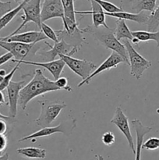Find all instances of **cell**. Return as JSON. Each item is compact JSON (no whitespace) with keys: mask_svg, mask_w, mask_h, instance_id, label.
Masks as SVG:
<instances>
[{"mask_svg":"<svg viewBox=\"0 0 159 160\" xmlns=\"http://www.w3.org/2000/svg\"><path fill=\"white\" fill-rule=\"evenodd\" d=\"M41 106V112L35 120L37 126L42 128H48L60 114L61 111L66 107L64 102H53L48 100H39Z\"/></svg>","mask_w":159,"mask_h":160,"instance_id":"obj_3","label":"cell"},{"mask_svg":"<svg viewBox=\"0 0 159 160\" xmlns=\"http://www.w3.org/2000/svg\"><path fill=\"white\" fill-rule=\"evenodd\" d=\"M2 104H7V103L6 102V99H5L4 95H3L2 92L0 91V105H2Z\"/></svg>","mask_w":159,"mask_h":160,"instance_id":"obj_35","label":"cell"},{"mask_svg":"<svg viewBox=\"0 0 159 160\" xmlns=\"http://www.w3.org/2000/svg\"><path fill=\"white\" fill-rule=\"evenodd\" d=\"M22 10L23 11V14H24L21 17V18L23 19V22L9 35L18 34L28 23H31V22L35 23L41 30V0H26Z\"/></svg>","mask_w":159,"mask_h":160,"instance_id":"obj_5","label":"cell"},{"mask_svg":"<svg viewBox=\"0 0 159 160\" xmlns=\"http://www.w3.org/2000/svg\"><path fill=\"white\" fill-rule=\"evenodd\" d=\"M101 141L104 145H107V146H112L115 142V137L113 133L111 131H108V132L103 134L102 137H101Z\"/></svg>","mask_w":159,"mask_h":160,"instance_id":"obj_29","label":"cell"},{"mask_svg":"<svg viewBox=\"0 0 159 160\" xmlns=\"http://www.w3.org/2000/svg\"><path fill=\"white\" fill-rule=\"evenodd\" d=\"M7 124L4 119L0 118V134H6L7 132Z\"/></svg>","mask_w":159,"mask_h":160,"instance_id":"obj_34","label":"cell"},{"mask_svg":"<svg viewBox=\"0 0 159 160\" xmlns=\"http://www.w3.org/2000/svg\"><path fill=\"white\" fill-rule=\"evenodd\" d=\"M125 63L124 60L122 58V56L120 55H118V53H116L115 52H112V54L98 67L96 68V70L90 75L89 78H87V79L84 80V81H81L80 83H79L77 85L78 88H80L82 86H84V84H88L90 83V81H91V79L93 78H94L95 76H97L98 74H100L101 73H102L104 70H111L112 68H115L116 67H118L120 63Z\"/></svg>","mask_w":159,"mask_h":160,"instance_id":"obj_13","label":"cell"},{"mask_svg":"<svg viewBox=\"0 0 159 160\" xmlns=\"http://www.w3.org/2000/svg\"><path fill=\"white\" fill-rule=\"evenodd\" d=\"M55 84L59 89H62V90H65L67 92H72V88L68 84V78H59L56 80Z\"/></svg>","mask_w":159,"mask_h":160,"instance_id":"obj_30","label":"cell"},{"mask_svg":"<svg viewBox=\"0 0 159 160\" xmlns=\"http://www.w3.org/2000/svg\"><path fill=\"white\" fill-rule=\"evenodd\" d=\"M132 126L137 135V145H136V153H135V160H141V152H142V145L143 143V138L147 133L151 131L152 128L151 127H147L142 124L141 122L137 119L132 120L131 121Z\"/></svg>","mask_w":159,"mask_h":160,"instance_id":"obj_17","label":"cell"},{"mask_svg":"<svg viewBox=\"0 0 159 160\" xmlns=\"http://www.w3.org/2000/svg\"><path fill=\"white\" fill-rule=\"evenodd\" d=\"M45 45L48 48H50V50L48 51L42 52L39 53L41 57H43V60L46 61V62H51V61H54L55 58L56 56H59L60 55H65V56H72L73 54L79 51V48L73 47V45H70V44L66 43L63 39H60L59 42L55 43L53 46H51L48 42H45Z\"/></svg>","mask_w":159,"mask_h":160,"instance_id":"obj_9","label":"cell"},{"mask_svg":"<svg viewBox=\"0 0 159 160\" xmlns=\"http://www.w3.org/2000/svg\"><path fill=\"white\" fill-rule=\"evenodd\" d=\"M41 23L52 18H61L62 23L65 20L64 10L61 0H44L41 12Z\"/></svg>","mask_w":159,"mask_h":160,"instance_id":"obj_11","label":"cell"},{"mask_svg":"<svg viewBox=\"0 0 159 160\" xmlns=\"http://www.w3.org/2000/svg\"><path fill=\"white\" fill-rule=\"evenodd\" d=\"M25 1H26V0H25ZM25 1L21 2L20 4H19L17 7L12 9V10H10L9 12H6L5 15H3L2 17L0 18V31L2 30L3 28H6V27L13 20L14 17L22 10L23 5H24L25 3Z\"/></svg>","mask_w":159,"mask_h":160,"instance_id":"obj_23","label":"cell"},{"mask_svg":"<svg viewBox=\"0 0 159 160\" xmlns=\"http://www.w3.org/2000/svg\"><path fill=\"white\" fill-rule=\"evenodd\" d=\"M132 35L133 38L138 41V42L154 41L157 43V47H159V30L154 32L146 31H132Z\"/></svg>","mask_w":159,"mask_h":160,"instance_id":"obj_22","label":"cell"},{"mask_svg":"<svg viewBox=\"0 0 159 160\" xmlns=\"http://www.w3.org/2000/svg\"><path fill=\"white\" fill-rule=\"evenodd\" d=\"M20 63L17 62V65L13 67V69H12V70H11L9 73H7V74L4 77V78H3V81H2L1 84H0V91H1V92H2L3 90H5V89L7 88V87L9 86V83L12 81V77H13L14 73H15L16 71L18 70L19 67H20Z\"/></svg>","mask_w":159,"mask_h":160,"instance_id":"obj_27","label":"cell"},{"mask_svg":"<svg viewBox=\"0 0 159 160\" xmlns=\"http://www.w3.org/2000/svg\"><path fill=\"white\" fill-rule=\"evenodd\" d=\"M75 126H76V120H75L62 122L56 127H48V128H42L40 131H36L30 135L22 138L18 142H22L24 141L31 140V139L38 138L47 137V136H50L53 134H56V133H62L65 135H70L73 132V130L74 129Z\"/></svg>","mask_w":159,"mask_h":160,"instance_id":"obj_8","label":"cell"},{"mask_svg":"<svg viewBox=\"0 0 159 160\" xmlns=\"http://www.w3.org/2000/svg\"><path fill=\"white\" fill-rule=\"evenodd\" d=\"M157 132H159V130H157Z\"/></svg>","mask_w":159,"mask_h":160,"instance_id":"obj_42","label":"cell"},{"mask_svg":"<svg viewBox=\"0 0 159 160\" xmlns=\"http://www.w3.org/2000/svg\"><path fill=\"white\" fill-rule=\"evenodd\" d=\"M8 139L6 134H0V155L7 148Z\"/></svg>","mask_w":159,"mask_h":160,"instance_id":"obj_32","label":"cell"},{"mask_svg":"<svg viewBox=\"0 0 159 160\" xmlns=\"http://www.w3.org/2000/svg\"><path fill=\"white\" fill-rule=\"evenodd\" d=\"M96 2L101 6V7L104 9L105 12H109V13H112V12H122L123 9L121 7L115 6L113 3L110 2L105 1V0H94Z\"/></svg>","mask_w":159,"mask_h":160,"instance_id":"obj_25","label":"cell"},{"mask_svg":"<svg viewBox=\"0 0 159 160\" xmlns=\"http://www.w3.org/2000/svg\"><path fill=\"white\" fill-rule=\"evenodd\" d=\"M41 32L46 36L47 38L51 39V40L53 41L55 43H57V42H59V38H58L55 31H54L51 27L47 25L46 23H41Z\"/></svg>","mask_w":159,"mask_h":160,"instance_id":"obj_26","label":"cell"},{"mask_svg":"<svg viewBox=\"0 0 159 160\" xmlns=\"http://www.w3.org/2000/svg\"><path fill=\"white\" fill-rule=\"evenodd\" d=\"M59 58L62 59L67 67L76 74L80 77L83 81L87 79L90 75L96 70L97 66L94 63L86 59H80L73 58V56L60 55Z\"/></svg>","mask_w":159,"mask_h":160,"instance_id":"obj_7","label":"cell"},{"mask_svg":"<svg viewBox=\"0 0 159 160\" xmlns=\"http://www.w3.org/2000/svg\"><path fill=\"white\" fill-rule=\"evenodd\" d=\"M12 59H13V56L9 52H6L5 54L2 55V56H0V66L3 65L6 62H7L8 61L12 60Z\"/></svg>","mask_w":159,"mask_h":160,"instance_id":"obj_33","label":"cell"},{"mask_svg":"<svg viewBox=\"0 0 159 160\" xmlns=\"http://www.w3.org/2000/svg\"><path fill=\"white\" fill-rule=\"evenodd\" d=\"M20 64H26V65H33V66H39V67H42L49 71L52 77L54 78L55 81L60 78L61 73H62L64 67H65V63L62 59H59L57 60L51 61V62H32V61L29 60H22L16 62V63Z\"/></svg>","mask_w":159,"mask_h":160,"instance_id":"obj_15","label":"cell"},{"mask_svg":"<svg viewBox=\"0 0 159 160\" xmlns=\"http://www.w3.org/2000/svg\"><path fill=\"white\" fill-rule=\"evenodd\" d=\"M14 1H15L17 3H20H20H21V2H24L25 0H14Z\"/></svg>","mask_w":159,"mask_h":160,"instance_id":"obj_40","label":"cell"},{"mask_svg":"<svg viewBox=\"0 0 159 160\" xmlns=\"http://www.w3.org/2000/svg\"><path fill=\"white\" fill-rule=\"evenodd\" d=\"M58 90L59 88L55 82L46 78L41 69H37L31 81L20 91L18 104L23 110H25L29 102L33 98L43 94Z\"/></svg>","mask_w":159,"mask_h":160,"instance_id":"obj_1","label":"cell"},{"mask_svg":"<svg viewBox=\"0 0 159 160\" xmlns=\"http://www.w3.org/2000/svg\"><path fill=\"white\" fill-rule=\"evenodd\" d=\"M9 156L8 153H5V154L0 155V160H9Z\"/></svg>","mask_w":159,"mask_h":160,"instance_id":"obj_36","label":"cell"},{"mask_svg":"<svg viewBox=\"0 0 159 160\" xmlns=\"http://www.w3.org/2000/svg\"><path fill=\"white\" fill-rule=\"evenodd\" d=\"M17 152L29 159H45L46 157V150L35 147L18 148Z\"/></svg>","mask_w":159,"mask_h":160,"instance_id":"obj_21","label":"cell"},{"mask_svg":"<svg viewBox=\"0 0 159 160\" xmlns=\"http://www.w3.org/2000/svg\"><path fill=\"white\" fill-rule=\"evenodd\" d=\"M111 123L115 124V126L119 129V131L124 134L126 140H127L128 145H129V148L132 150V153L135 155V145H134L133 138H132V134H131L130 131V128H129V120H128V117H126V114H125L124 112L123 111V109L120 107L116 108L115 114H114L113 117H112V119L111 120Z\"/></svg>","mask_w":159,"mask_h":160,"instance_id":"obj_10","label":"cell"},{"mask_svg":"<svg viewBox=\"0 0 159 160\" xmlns=\"http://www.w3.org/2000/svg\"><path fill=\"white\" fill-rule=\"evenodd\" d=\"M90 2L92 9L90 11H76V14L82 15H91L93 25L92 26L98 28L99 27H104L105 28H110L107 25L105 21V14L104 11L98 2L94 0H88Z\"/></svg>","mask_w":159,"mask_h":160,"instance_id":"obj_16","label":"cell"},{"mask_svg":"<svg viewBox=\"0 0 159 160\" xmlns=\"http://www.w3.org/2000/svg\"><path fill=\"white\" fill-rule=\"evenodd\" d=\"M115 24H116V27L113 30V32L115 38L118 41L122 40V39H126V40H129L132 42L133 40L132 31H130V30L128 28L127 24H126V21L124 20L117 19Z\"/></svg>","mask_w":159,"mask_h":160,"instance_id":"obj_19","label":"cell"},{"mask_svg":"<svg viewBox=\"0 0 159 160\" xmlns=\"http://www.w3.org/2000/svg\"><path fill=\"white\" fill-rule=\"evenodd\" d=\"M47 39V37L41 31H26L21 34L8 35L0 38V41L10 42H20L23 44H37L41 41Z\"/></svg>","mask_w":159,"mask_h":160,"instance_id":"obj_14","label":"cell"},{"mask_svg":"<svg viewBox=\"0 0 159 160\" xmlns=\"http://www.w3.org/2000/svg\"><path fill=\"white\" fill-rule=\"evenodd\" d=\"M159 148V138H150L142 145V149L157 150Z\"/></svg>","mask_w":159,"mask_h":160,"instance_id":"obj_28","label":"cell"},{"mask_svg":"<svg viewBox=\"0 0 159 160\" xmlns=\"http://www.w3.org/2000/svg\"><path fill=\"white\" fill-rule=\"evenodd\" d=\"M82 29L84 33L91 34L95 40L98 41V43L102 45L106 48L112 50V52H115L120 55L124 60L125 63L129 65L127 52L125 48V45L115 38L113 30L111 28H105L104 27H99L96 28L93 26H87Z\"/></svg>","mask_w":159,"mask_h":160,"instance_id":"obj_2","label":"cell"},{"mask_svg":"<svg viewBox=\"0 0 159 160\" xmlns=\"http://www.w3.org/2000/svg\"><path fill=\"white\" fill-rule=\"evenodd\" d=\"M0 75L2 77H5L6 75V70H0Z\"/></svg>","mask_w":159,"mask_h":160,"instance_id":"obj_38","label":"cell"},{"mask_svg":"<svg viewBox=\"0 0 159 160\" xmlns=\"http://www.w3.org/2000/svg\"><path fill=\"white\" fill-rule=\"evenodd\" d=\"M96 157L98 158V160H104V158H103V156H101V155H98V156H96Z\"/></svg>","mask_w":159,"mask_h":160,"instance_id":"obj_39","label":"cell"},{"mask_svg":"<svg viewBox=\"0 0 159 160\" xmlns=\"http://www.w3.org/2000/svg\"><path fill=\"white\" fill-rule=\"evenodd\" d=\"M12 3L11 2H2L0 1V18L6 12L12 10Z\"/></svg>","mask_w":159,"mask_h":160,"instance_id":"obj_31","label":"cell"},{"mask_svg":"<svg viewBox=\"0 0 159 160\" xmlns=\"http://www.w3.org/2000/svg\"><path fill=\"white\" fill-rule=\"evenodd\" d=\"M125 45L129 59V66L130 67V74L137 80H140L143 76V72L151 67V61L145 59L134 48L129 40H124Z\"/></svg>","mask_w":159,"mask_h":160,"instance_id":"obj_4","label":"cell"},{"mask_svg":"<svg viewBox=\"0 0 159 160\" xmlns=\"http://www.w3.org/2000/svg\"><path fill=\"white\" fill-rule=\"evenodd\" d=\"M146 25L147 26L148 31H157L159 28V5L156 6L155 9L152 12H151Z\"/></svg>","mask_w":159,"mask_h":160,"instance_id":"obj_24","label":"cell"},{"mask_svg":"<svg viewBox=\"0 0 159 160\" xmlns=\"http://www.w3.org/2000/svg\"><path fill=\"white\" fill-rule=\"evenodd\" d=\"M0 118L2 119H4L5 120H9V121H10V120H13V119H12L11 117H9V116H5V115H2V114L0 112Z\"/></svg>","mask_w":159,"mask_h":160,"instance_id":"obj_37","label":"cell"},{"mask_svg":"<svg viewBox=\"0 0 159 160\" xmlns=\"http://www.w3.org/2000/svg\"><path fill=\"white\" fill-rule=\"evenodd\" d=\"M3 78H4V77H2V76H1V75H0V84H1L2 81H3Z\"/></svg>","mask_w":159,"mask_h":160,"instance_id":"obj_41","label":"cell"},{"mask_svg":"<svg viewBox=\"0 0 159 160\" xmlns=\"http://www.w3.org/2000/svg\"><path fill=\"white\" fill-rule=\"evenodd\" d=\"M104 14L109 17H115L117 19H122V20H128L130 21L136 22L140 24H147L148 21V18H149L150 14L146 13L144 12H141L140 13H131V12H112V13H109V12H105Z\"/></svg>","mask_w":159,"mask_h":160,"instance_id":"obj_18","label":"cell"},{"mask_svg":"<svg viewBox=\"0 0 159 160\" xmlns=\"http://www.w3.org/2000/svg\"><path fill=\"white\" fill-rule=\"evenodd\" d=\"M0 48L6 50L7 52L11 53L14 59H12L13 62L18 61L25 60V59L33 56L38 52L41 46L37 44H23L20 42H10L0 41Z\"/></svg>","mask_w":159,"mask_h":160,"instance_id":"obj_6","label":"cell"},{"mask_svg":"<svg viewBox=\"0 0 159 160\" xmlns=\"http://www.w3.org/2000/svg\"><path fill=\"white\" fill-rule=\"evenodd\" d=\"M132 3L131 9L134 13H140L141 12H152L156 8L157 0H129Z\"/></svg>","mask_w":159,"mask_h":160,"instance_id":"obj_20","label":"cell"},{"mask_svg":"<svg viewBox=\"0 0 159 160\" xmlns=\"http://www.w3.org/2000/svg\"><path fill=\"white\" fill-rule=\"evenodd\" d=\"M24 81H11L7 87L8 105H9V117L12 119H15L17 115V105H18L20 92L24 87Z\"/></svg>","mask_w":159,"mask_h":160,"instance_id":"obj_12","label":"cell"}]
</instances>
